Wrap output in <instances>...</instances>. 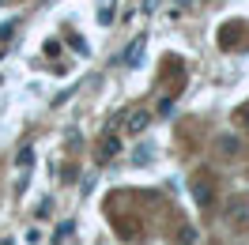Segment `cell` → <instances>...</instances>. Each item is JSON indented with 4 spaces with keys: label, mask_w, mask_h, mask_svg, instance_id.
Instances as JSON below:
<instances>
[{
    "label": "cell",
    "mask_w": 249,
    "mask_h": 245,
    "mask_svg": "<svg viewBox=\"0 0 249 245\" xmlns=\"http://www.w3.org/2000/svg\"><path fill=\"white\" fill-rule=\"evenodd\" d=\"M117 155H121V136H117V132H106L102 143H98V158L109 162V158H117Z\"/></svg>",
    "instance_id": "1"
},
{
    "label": "cell",
    "mask_w": 249,
    "mask_h": 245,
    "mask_svg": "<svg viewBox=\"0 0 249 245\" xmlns=\"http://www.w3.org/2000/svg\"><path fill=\"white\" fill-rule=\"evenodd\" d=\"M147 124H151V113H147V109H136V113H128L124 128H128L132 136H140V132H147Z\"/></svg>",
    "instance_id": "2"
},
{
    "label": "cell",
    "mask_w": 249,
    "mask_h": 245,
    "mask_svg": "<svg viewBox=\"0 0 249 245\" xmlns=\"http://www.w3.org/2000/svg\"><path fill=\"white\" fill-rule=\"evenodd\" d=\"M143 46H147V34H136V38H132V46H128V49L121 53V61H124V64H140Z\"/></svg>",
    "instance_id": "3"
},
{
    "label": "cell",
    "mask_w": 249,
    "mask_h": 245,
    "mask_svg": "<svg viewBox=\"0 0 249 245\" xmlns=\"http://www.w3.org/2000/svg\"><path fill=\"white\" fill-rule=\"evenodd\" d=\"M193 196H196L200 208H212V204H215V192H212V185H208V181H193Z\"/></svg>",
    "instance_id": "4"
},
{
    "label": "cell",
    "mask_w": 249,
    "mask_h": 245,
    "mask_svg": "<svg viewBox=\"0 0 249 245\" xmlns=\"http://www.w3.org/2000/svg\"><path fill=\"white\" fill-rule=\"evenodd\" d=\"M238 31H242V23H227V27H223V38H219V42H223L227 49H234V46H238Z\"/></svg>",
    "instance_id": "5"
},
{
    "label": "cell",
    "mask_w": 249,
    "mask_h": 245,
    "mask_svg": "<svg viewBox=\"0 0 249 245\" xmlns=\"http://www.w3.org/2000/svg\"><path fill=\"white\" fill-rule=\"evenodd\" d=\"M34 162V147H19V155H16V166L19 170H27Z\"/></svg>",
    "instance_id": "6"
},
{
    "label": "cell",
    "mask_w": 249,
    "mask_h": 245,
    "mask_svg": "<svg viewBox=\"0 0 249 245\" xmlns=\"http://www.w3.org/2000/svg\"><path fill=\"white\" fill-rule=\"evenodd\" d=\"M151 151H155L151 143H143V147H136V158H132V162H136V166H147V162H151Z\"/></svg>",
    "instance_id": "7"
},
{
    "label": "cell",
    "mask_w": 249,
    "mask_h": 245,
    "mask_svg": "<svg viewBox=\"0 0 249 245\" xmlns=\"http://www.w3.org/2000/svg\"><path fill=\"white\" fill-rule=\"evenodd\" d=\"M178 242H181V245H193V242H196V230H193V227H181V230H178Z\"/></svg>",
    "instance_id": "8"
},
{
    "label": "cell",
    "mask_w": 249,
    "mask_h": 245,
    "mask_svg": "<svg viewBox=\"0 0 249 245\" xmlns=\"http://www.w3.org/2000/svg\"><path fill=\"white\" fill-rule=\"evenodd\" d=\"M219 147H223L227 155H234V151H238V140H234V136H219Z\"/></svg>",
    "instance_id": "9"
},
{
    "label": "cell",
    "mask_w": 249,
    "mask_h": 245,
    "mask_svg": "<svg viewBox=\"0 0 249 245\" xmlns=\"http://www.w3.org/2000/svg\"><path fill=\"white\" fill-rule=\"evenodd\" d=\"M12 34H16V19H12V23H0V42H8Z\"/></svg>",
    "instance_id": "10"
},
{
    "label": "cell",
    "mask_w": 249,
    "mask_h": 245,
    "mask_svg": "<svg viewBox=\"0 0 249 245\" xmlns=\"http://www.w3.org/2000/svg\"><path fill=\"white\" fill-rule=\"evenodd\" d=\"M68 234H72V223H61V227H57V245H61V238H68Z\"/></svg>",
    "instance_id": "11"
},
{
    "label": "cell",
    "mask_w": 249,
    "mask_h": 245,
    "mask_svg": "<svg viewBox=\"0 0 249 245\" xmlns=\"http://www.w3.org/2000/svg\"><path fill=\"white\" fill-rule=\"evenodd\" d=\"M238 124H242V128L249 132V106H246V109H238Z\"/></svg>",
    "instance_id": "12"
}]
</instances>
